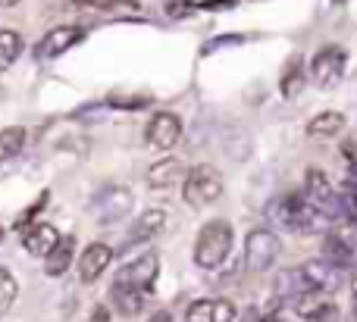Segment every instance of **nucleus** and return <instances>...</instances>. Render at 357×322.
I'll return each instance as SVG.
<instances>
[{
    "mask_svg": "<svg viewBox=\"0 0 357 322\" xmlns=\"http://www.w3.org/2000/svg\"><path fill=\"white\" fill-rule=\"evenodd\" d=\"M270 216L291 232H314L326 223V216H323L304 194H282L279 200H273Z\"/></svg>",
    "mask_w": 357,
    "mask_h": 322,
    "instance_id": "nucleus-1",
    "label": "nucleus"
},
{
    "mask_svg": "<svg viewBox=\"0 0 357 322\" xmlns=\"http://www.w3.org/2000/svg\"><path fill=\"white\" fill-rule=\"evenodd\" d=\"M232 250V225L226 219H213L197 232L195 241V263L201 269H216Z\"/></svg>",
    "mask_w": 357,
    "mask_h": 322,
    "instance_id": "nucleus-2",
    "label": "nucleus"
},
{
    "mask_svg": "<svg viewBox=\"0 0 357 322\" xmlns=\"http://www.w3.org/2000/svg\"><path fill=\"white\" fill-rule=\"evenodd\" d=\"M222 198V175L220 169L207 166V163H201V166L188 169L182 179V200L188 207H195V210H201V207H210L213 200Z\"/></svg>",
    "mask_w": 357,
    "mask_h": 322,
    "instance_id": "nucleus-3",
    "label": "nucleus"
},
{
    "mask_svg": "<svg viewBox=\"0 0 357 322\" xmlns=\"http://www.w3.org/2000/svg\"><path fill=\"white\" fill-rule=\"evenodd\" d=\"M279 250H282V244H279L276 232L254 229L245 241V266L251 269V273H266V269L279 260Z\"/></svg>",
    "mask_w": 357,
    "mask_h": 322,
    "instance_id": "nucleus-4",
    "label": "nucleus"
},
{
    "mask_svg": "<svg viewBox=\"0 0 357 322\" xmlns=\"http://www.w3.org/2000/svg\"><path fill=\"white\" fill-rule=\"evenodd\" d=\"M345 66H348V54L345 47H323L320 54L310 60V69H307V79H314L317 88H333L342 81L345 75Z\"/></svg>",
    "mask_w": 357,
    "mask_h": 322,
    "instance_id": "nucleus-5",
    "label": "nucleus"
},
{
    "mask_svg": "<svg viewBox=\"0 0 357 322\" xmlns=\"http://www.w3.org/2000/svg\"><path fill=\"white\" fill-rule=\"evenodd\" d=\"M132 204H135V198H132L129 188L113 185V188H104V191L94 198L91 213H94V219H98L100 225H110V223H119L123 216H129Z\"/></svg>",
    "mask_w": 357,
    "mask_h": 322,
    "instance_id": "nucleus-6",
    "label": "nucleus"
},
{
    "mask_svg": "<svg viewBox=\"0 0 357 322\" xmlns=\"http://www.w3.org/2000/svg\"><path fill=\"white\" fill-rule=\"evenodd\" d=\"M304 198H307L326 219L342 216L339 194L333 191V185H329V179H326L323 169H307V175H304Z\"/></svg>",
    "mask_w": 357,
    "mask_h": 322,
    "instance_id": "nucleus-7",
    "label": "nucleus"
},
{
    "mask_svg": "<svg viewBox=\"0 0 357 322\" xmlns=\"http://www.w3.org/2000/svg\"><path fill=\"white\" fill-rule=\"evenodd\" d=\"M182 138V119L169 110H160L151 116L148 129H144V141L154 150H173Z\"/></svg>",
    "mask_w": 357,
    "mask_h": 322,
    "instance_id": "nucleus-8",
    "label": "nucleus"
},
{
    "mask_svg": "<svg viewBox=\"0 0 357 322\" xmlns=\"http://www.w3.org/2000/svg\"><path fill=\"white\" fill-rule=\"evenodd\" d=\"M82 38H85V29H79V25H56L35 44V56L38 60H56L66 50H73Z\"/></svg>",
    "mask_w": 357,
    "mask_h": 322,
    "instance_id": "nucleus-9",
    "label": "nucleus"
},
{
    "mask_svg": "<svg viewBox=\"0 0 357 322\" xmlns=\"http://www.w3.org/2000/svg\"><path fill=\"white\" fill-rule=\"evenodd\" d=\"M295 310H298V316L307 322H335L339 319V304L329 298V291H304Z\"/></svg>",
    "mask_w": 357,
    "mask_h": 322,
    "instance_id": "nucleus-10",
    "label": "nucleus"
},
{
    "mask_svg": "<svg viewBox=\"0 0 357 322\" xmlns=\"http://www.w3.org/2000/svg\"><path fill=\"white\" fill-rule=\"evenodd\" d=\"M298 273H301V282L307 291H335L342 279V269L333 266L329 260H310Z\"/></svg>",
    "mask_w": 357,
    "mask_h": 322,
    "instance_id": "nucleus-11",
    "label": "nucleus"
},
{
    "mask_svg": "<svg viewBox=\"0 0 357 322\" xmlns=\"http://www.w3.org/2000/svg\"><path fill=\"white\" fill-rule=\"evenodd\" d=\"M113 263V248L110 244H88L85 254L79 257V279L85 282V285H91V282H98L100 275L107 273V266Z\"/></svg>",
    "mask_w": 357,
    "mask_h": 322,
    "instance_id": "nucleus-12",
    "label": "nucleus"
},
{
    "mask_svg": "<svg viewBox=\"0 0 357 322\" xmlns=\"http://www.w3.org/2000/svg\"><path fill=\"white\" fill-rule=\"evenodd\" d=\"M157 266H160L157 254H144L142 260L129 263V266L116 275V282L138 288V291H151V285H154V279H157Z\"/></svg>",
    "mask_w": 357,
    "mask_h": 322,
    "instance_id": "nucleus-13",
    "label": "nucleus"
},
{
    "mask_svg": "<svg viewBox=\"0 0 357 322\" xmlns=\"http://www.w3.org/2000/svg\"><path fill=\"white\" fill-rule=\"evenodd\" d=\"M56 241H60V232H56L50 223L29 225V232L22 235V248L29 250L31 257H47L50 250L56 248Z\"/></svg>",
    "mask_w": 357,
    "mask_h": 322,
    "instance_id": "nucleus-14",
    "label": "nucleus"
},
{
    "mask_svg": "<svg viewBox=\"0 0 357 322\" xmlns=\"http://www.w3.org/2000/svg\"><path fill=\"white\" fill-rule=\"evenodd\" d=\"M113 304H116V310L123 313V316H138V313L144 310V304H148V294L151 291H138V288L132 285H123V282H113Z\"/></svg>",
    "mask_w": 357,
    "mask_h": 322,
    "instance_id": "nucleus-15",
    "label": "nucleus"
},
{
    "mask_svg": "<svg viewBox=\"0 0 357 322\" xmlns=\"http://www.w3.org/2000/svg\"><path fill=\"white\" fill-rule=\"evenodd\" d=\"M178 179H185V163L176 160V156H167V160L154 163L148 169V185L151 188H173Z\"/></svg>",
    "mask_w": 357,
    "mask_h": 322,
    "instance_id": "nucleus-16",
    "label": "nucleus"
},
{
    "mask_svg": "<svg viewBox=\"0 0 357 322\" xmlns=\"http://www.w3.org/2000/svg\"><path fill=\"white\" fill-rule=\"evenodd\" d=\"M73 257H75V238H60L56 248L44 257V273H47L50 279L63 275L69 266H73Z\"/></svg>",
    "mask_w": 357,
    "mask_h": 322,
    "instance_id": "nucleus-17",
    "label": "nucleus"
},
{
    "mask_svg": "<svg viewBox=\"0 0 357 322\" xmlns=\"http://www.w3.org/2000/svg\"><path fill=\"white\" fill-rule=\"evenodd\" d=\"M163 225H167V213H163V210L142 213V216H138V223L132 225L129 238H126V248H129V244H138V241H151V238H154Z\"/></svg>",
    "mask_w": 357,
    "mask_h": 322,
    "instance_id": "nucleus-18",
    "label": "nucleus"
},
{
    "mask_svg": "<svg viewBox=\"0 0 357 322\" xmlns=\"http://www.w3.org/2000/svg\"><path fill=\"white\" fill-rule=\"evenodd\" d=\"M342 129H345V113H339V110H326L307 122L310 138H335Z\"/></svg>",
    "mask_w": 357,
    "mask_h": 322,
    "instance_id": "nucleus-19",
    "label": "nucleus"
},
{
    "mask_svg": "<svg viewBox=\"0 0 357 322\" xmlns=\"http://www.w3.org/2000/svg\"><path fill=\"white\" fill-rule=\"evenodd\" d=\"M304 81H307V75H304L301 69V56H291L289 63H285V72H282V81H279V91H282V97H298V94L304 91Z\"/></svg>",
    "mask_w": 357,
    "mask_h": 322,
    "instance_id": "nucleus-20",
    "label": "nucleus"
},
{
    "mask_svg": "<svg viewBox=\"0 0 357 322\" xmlns=\"http://www.w3.org/2000/svg\"><path fill=\"white\" fill-rule=\"evenodd\" d=\"M22 54V35L13 29H0V72L10 69Z\"/></svg>",
    "mask_w": 357,
    "mask_h": 322,
    "instance_id": "nucleus-21",
    "label": "nucleus"
},
{
    "mask_svg": "<svg viewBox=\"0 0 357 322\" xmlns=\"http://www.w3.org/2000/svg\"><path fill=\"white\" fill-rule=\"evenodd\" d=\"M22 147H25V129L22 125L0 129V160H10V156L22 154Z\"/></svg>",
    "mask_w": 357,
    "mask_h": 322,
    "instance_id": "nucleus-22",
    "label": "nucleus"
},
{
    "mask_svg": "<svg viewBox=\"0 0 357 322\" xmlns=\"http://www.w3.org/2000/svg\"><path fill=\"white\" fill-rule=\"evenodd\" d=\"M354 250H357V248H351V244H348L345 238H339L335 232L326 238V260L333 263V266H339V269L348 266V263L354 260Z\"/></svg>",
    "mask_w": 357,
    "mask_h": 322,
    "instance_id": "nucleus-23",
    "label": "nucleus"
},
{
    "mask_svg": "<svg viewBox=\"0 0 357 322\" xmlns=\"http://www.w3.org/2000/svg\"><path fill=\"white\" fill-rule=\"evenodd\" d=\"M16 298H19V282L13 279L10 269H0V316L10 313V307L16 304Z\"/></svg>",
    "mask_w": 357,
    "mask_h": 322,
    "instance_id": "nucleus-24",
    "label": "nucleus"
},
{
    "mask_svg": "<svg viewBox=\"0 0 357 322\" xmlns=\"http://www.w3.org/2000/svg\"><path fill=\"white\" fill-rule=\"evenodd\" d=\"M100 6H104L113 19H135V16H142V0H104Z\"/></svg>",
    "mask_w": 357,
    "mask_h": 322,
    "instance_id": "nucleus-25",
    "label": "nucleus"
},
{
    "mask_svg": "<svg viewBox=\"0 0 357 322\" xmlns=\"http://www.w3.org/2000/svg\"><path fill=\"white\" fill-rule=\"evenodd\" d=\"M185 319L188 322H213V300H195V304L188 307V313H185Z\"/></svg>",
    "mask_w": 357,
    "mask_h": 322,
    "instance_id": "nucleus-26",
    "label": "nucleus"
},
{
    "mask_svg": "<svg viewBox=\"0 0 357 322\" xmlns=\"http://www.w3.org/2000/svg\"><path fill=\"white\" fill-rule=\"evenodd\" d=\"M232 319H235L232 300H213V322H232Z\"/></svg>",
    "mask_w": 357,
    "mask_h": 322,
    "instance_id": "nucleus-27",
    "label": "nucleus"
},
{
    "mask_svg": "<svg viewBox=\"0 0 357 322\" xmlns=\"http://www.w3.org/2000/svg\"><path fill=\"white\" fill-rule=\"evenodd\" d=\"M148 104L151 97H110V106H123V110H142Z\"/></svg>",
    "mask_w": 357,
    "mask_h": 322,
    "instance_id": "nucleus-28",
    "label": "nucleus"
},
{
    "mask_svg": "<svg viewBox=\"0 0 357 322\" xmlns=\"http://www.w3.org/2000/svg\"><path fill=\"white\" fill-rule=\"evenodd\" d=\"M245 38H238V35H229V38H220V41H210L207 47H204V54H213V50H220V47H229V44H241Z\"/></svg>",
    "mask_w": 357,
    "mask_h": 322,
    "instance_id": "nucleus-29",
    "label": "nucleus"
},
{
    "mask_svg": "<svg viewBox=\"0 0 357 322\" xmlns=\"http://www.w3.org/2000/svg\"><path fill=\"white\" fill-rule=\"evenodd\" d=\"M151 322H173V316H169L167 310H160V313H154V316H151Z\"/></svg>",
    "mask_w": 357,
    "mask_h": 322,
    "instance_id": "nucleus-30",
    "label": "nucleus"
},
{
    "mask_svg": "<svg viewBox=\"0 0 357 322\" xmlns=\"http://www.w3.org/2000/svg\"><path fill=\"white\" fill-rule=\"evenodd\" d=\"M79 6H100V0H75Z\"/></svg>",
    "mask_w": 357,
    "mask_h": 322,
    "instance_id": "nucleus-31",
    "label": "nucleus"
},
{
    "mask_svg": "<svg viewBox=\"0 0 357 322\" xmlns=\"http://www.w3.org/2000/svg\"><path fill=\"white\" fill-rule=\"evenodd\" d=\"M19 0H0V6H16Z\"/></svg>",
    "mask_w": 357,
    "mask_h": 322,
    "instance_id": "nucleus-32",
    "label": "nucleus"
},
{
    "mask_svg": "<svg viewBox=\"0 0 357 322\" xmlns=\"http://www.w3.org/2000/svg\"><path fill=\"white\" fill-rule=\"evenodd\" d=\"M254 322H279V319H273V316H266V319H254Z\"/></svg>",
    "mask_w": 357,
    "mask_h": 322,
    "instance_id": "nucleus-33",
    "label": "nucleus"
},
{
    "mask_svg": "<svg viewBox=\"0 0 357 322\" xmlns=\"http://www.w3.org/2000/svg\"><path fill=\"white\" fill-rule=\"evenodd\" d=\"M0 241H3V229H0Z\"/></svg>",
    "mask_w": 357,
    "mask_h": 322,
    "instance_id": "nucleus-34",
    "label": "nucleus"
}]
</instances>
